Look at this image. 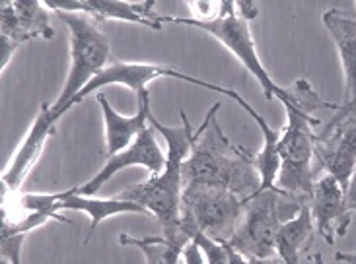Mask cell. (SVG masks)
Here are the masks:
<instances>
[{
    "label": "cell",
    "instance_id": "6da1fadb",
    "mask_svg": "<svg viewBox=\"0 0 356 264\" xmlns=\"http://www.w3.org/2000/svg\"><path fill=\"white\" fill-rule=\"evenodd\" d=\"M218 109L220 103H214L201 128L195 132L191 154L183 166V183L185 186H220L250 200L261 191L259 171L253 161V154L234 144L218 127Z\"/></svg>",
    "mask_w": 356,
    "mask_h": 264
},
{
    "label": "cell",
    "instance_id": "7a4b0ae2",
    "mask_svg": "<svg viewBox=\"0 0 356 264\" xmlns=\"http://www.w3.org/2000/svg\"><path fill=\"white\" fill-rule=\"evenodd\" d=\"M179 118L181 127H165L154 115H150V127H154L168 144L164 171L158 175H150L138 185L129 186L117 196L145 206L148 214H152L160 222L164 237L174 241H189L181 231V198L185 188L183 166L191 154L197 130L191 128L185 111H179Z\"/></svg>",
    "mask_w": 356,
    "mask_h": 264
},
{
    "label": "cell",
    "instance_id": "3957f363",
    "mask_svg": "<svg viewBox=\"0 0 356 264\" xmlns=\"http://www.w3.org/2000/svg\"><path fill=\"white\" fill-rule=\"evenodd\" d=\"M57 16L68 28L70 37V67L67 82L65 88L60 89V96L51 103V111L58 121L72 107V101L78 94L111 62V45L106 33L97 28L96 20L88 14L58 12Z\"/></svg>",
    "mask_w": 356,
    "mask_h": 264
},
{
    "label": "cell",
    "instance_id": "277c9868",
    "mask_svg": "<svg viewBox=\"0 0 356 264\" xmlns=\"http://www.w3.org/2000/svg\"><path fill=\"white\" fill-rule=\"evenodd\" d=\"M309 204L304 198L292 196L280 188L259 191L251 196L241 224L232 235L228 245L250 261L275 258L277 231L284 222L298 215L302 206Z\"/></svg>",
    "mask_w": 356,
    "mask_h": 264
},
{
    "label": "cell",
    "instance_id": "5b68a950",
    "mask_svg": "<svg viewBox=\"0 0 356 264\" xmlns=\"http://www.w3.org/2000/svg\"><path fill=\"white\" fill-rule=\"evenodd\" d=\"M162 26L164 24H175V26H191V28H199V30L207 31L214 39H218L230 51L236 59L243 64V69L250 72L253 78L259 82V86L265 91V98L279 99L284 101L289 98V88L279 86L275 80L270 78L267 69L263 67L259 55H257V47L251 35L250 21L241 20L236 14V4L230 0H224V12L214 20H195V18H177V16H160Z\"/></svg>",
    "mask_w": 356,
    "mask_h": 264
},
{
    "label": "cell",
    "instance_id": "8992f818",
    "mask_svg": "<svg viewBox=\"0 0 356 264\" xmlns=\"http://www.w3.org/2000/svg\"><path fill=\"white\" fill-rule=\"evenodd\" d=\"M248 198L228 188L209 185H187L181 198V224L199 227L218 241L228 243L243 220Z\"/></svg>",
    "mask_w": 356,
    "mask_h": 264
},
{
    "label": "cell",
    "instance_id": "52a82bcc",
    "mask_svg": "<svg viewBox=\"0 0 356 264\" xmlns=\"http://www.w3.org/2000/svg\"><path fill=\"white\" fill-rule=\"evenodd\" d=\"M158 78L183 80V82H189V84L197 86V88L211 89V91H216V94H222V96H228V98H232V94H234V89L224 88V86H218V84H212L209 80L195 78L191 74L181 72V70L174 69V67H170V64L111 60L106 69L102 70L96 78L92 80L86 88L78 94L76 99L72 101V107H74L76 103H80V101H84L92 91H97V89L106 88V86H125V88H129L131 91H135L136 99L143 98L146 94H150V91H148V84Z\"/></svg>",
    "mask_w": 356,
    "mask_h": 264
},
{
    "label": "cell",
    "instance_id": "ba28073f",
    "mask_svg": "<svg viewBox=\"0 0 356 264\" xmlns=\"http://www.w3.org/2000/svg\"><path fill=\"white\" fill-rule=\"evenodd\" d=\"M125 167H145L146 171H150L152 175L162 173L165 167V154L162 152L160 144L156 142L154 130L152 127L146 128L140 137L136 138L131 146L119 152L115 156L107 157L106 166L97 171L96 175L92 177L90 181L78 185V195L94 196L106 185L107 181H111L115 173H119Z\"/></svg>",
    "mask_w": 356,
    "mask_h": 264
},
{
    "label": "cell",
    "instance_id": "9c48e42d",
    "mask_svg": "<svg viewBox=\"0 0 356 264\" xmlns=\"http://www.w3.org/2000/svg\"><path fill=\"white\" fill-rule=\"evenodd\" d=\"M57 117L51 111V103H41L38 115L33 118V125L29 127V132L22 140V144L16 150V154L10 159L8 167L2 173V196L16 195L22 183L29 175L31 167L41 156L45 142L55 132Z\"/></svg>",
    "mask_w": 356,
    "mask_h": 264
},
{
    "label": "cell",
    "instance_id": "30bf717a",
    "mask_svg": "<svg viewBox=\"0 0 356 264\" xmlns=\"http://www.w3.org/2000/svg\"><path fill=\"white\" fill-rule=\"evenodd\" d=\"M309 212L318 234L325 239L327 245H335L339 237L347 235L350 212L345 204V188L339 185L335 177L325 173L314 183Z\"/></svg>",
    "mask_w": 356,
    "mask_h": 264
},
{
    "label": "cell",
    "instance_id": "8fae6325",
    "mask_svg": "<svg viewBox=\"0 0 356 264\" xmlns=\"http://www.w3.org/2000/svg\"><path fill=\"white\" fill-rule=\"evenodd\" d=\"M43 6L51 12H82L96 20H117L140 24L150 30H162L154 2H121V0H45Z\"/></svg>",
    "mask_w": 356,
    "mask_h": 264
},
{
    "label": "cell",
    "instance_id": "7c38bea8",
    "mask_svg": "<svg viewBox=\"0 0 356 264\" xmlns=\"http://www.w3.org/2000/svg\"><path fill=\"white\" fill-rule=\"evenodd\" d=\"M280 103L286 109V127L282 128L279 142L280 166L312 167L318 140L316 128L321 125V118L302 111L289 99Z\"/></svg>",
    "mask_w": 356,
    "mask_h": 264
},
{
    "label": "cell",
    "instance_id": "4fadbf2b",
    "mask_svg": "<svg viewBox=\"0 0 356 264\" xmlns=\"http://www.w3.org/2000/svg\"><path fill=\"white\" fill-rule=\"evenodd\" d=\"M55 30L43 2L16 0L0 4V37L24 45L29 39H53Z\"/></svg>",
    "mask_w": 356,
    "mask_h": 264
},
{
    "label": "cell",
    "instance_id": "5bb4252c",
    "mask_svg": "<svg viewBox=\"0 0 356 264\" xmlns=\"http://www.w3.org/2000/svg\"><path fill=\"white\" fill-rule=\"evenodd\" d=\"M97 103H99L102 115H104L107 157L115 156L119 152L127 150L136 138L145 132L146 128H150L146 127L148 118L152 115V111H150V94L138 98V111L133 117H125V115L117 113L104 94H97Z\"/></svg>",
    "mask_w": 356,
    "mask_h": 264
},
{
    "label": "cell",
    "instance_id": "9a60e30c",
    "mask_svg": "<svg viewBox=\"0 0 356 264\" xmlns=\"http://www.w3.org/2000/svg\"><path fill=\"white\" fill-rule=\"evenodd\" d=\"M323 26L335 41L339 59L345 70V103L356 101V20L339 8H329L321 16Z\"/></svg>",
    "mask_w": 356,
    "mask_h": 264
},
{
    "label": "cell",
    "instance_id": "2e32d148",
    "mask_svg": "<svg viewBox=\"0 0 356 264\" xmlns=\"http://www.w3.org/2000/svg\"><path fill=\"white\" fill-rule=\"evenodd\" d=\"M238 105H240L248 115H250L257 127L261 128L263 132V148H261L257 154H253V161H255V167L259 171L261 177V191H269V188H275L277 186V177H279L280 171V152H279V142H280V132L279 128H273L267 123V118L259 115L251 103H248L245 99L241 98L240 94L234 89L232 98Z\"/></svg>",
    "mask_w": 356,
    "mask_h": 264
},
{
    "label": "cell",
    "instance_id": "e0dca14e",
    "mask_svg": "<svg viewBox=\"0 0 356 264\" xmlns=\"http://www.w3.org/2000/svg\"><path fill=\"white\" fill-rule=\"evenodd\" d=\"M60 210H78L90 215V229L88 234L96 231V227L107 218H113L119 214H148L145 206L131 202V200H123L119 196L113 198H96V196H84L78 195V186H70L67 188V196L65 200L58 204V212Z\"/></svg>",
    "mask_w": 356,
    "mask_h": 264
},
{
    "label": "cell",
    "instance_id": "ac0fdd59",
    "mask_svg": "<svg viewBox=\"0 0 356 264\" xmlns=\"http://www.w3.org/2000/svg\"><path fill=\"white\" fill-rule=\"evenodd\" d=\"M316 224L309 212V204L302 206L298 215L284 222L277 231L275 253L282 264H298L302 251H306L314 241Z\"/></svg>",
    "mask_w": 356,
    "mask_h": 264
},
{
    "label": "cell",
    "instance_id": "d6986e66",
    "mask_svg": "<svg viewBox=\"0 0 356 264\" xmlns=\"http://www.w3.org/2000/svg\"><path fill=\"white\" fill-rule=\"evenodd\" d=\"M119 243L138 247L145 254L146 264H179L183 249L189 241H174L168 237H135V235H119Z\"/></svg>",
    "mask_w": 356,
    "mask_h": 264
},
{
    "label": "cell",
    "instance_id": "ffe728a7",
    "mask_svg": "<svg viewBox=\"0 0 356 264\" xmlns=\"http://www.w3.org/2000/svg\"><path fill=\"white\" fill-rule=\"evenodd\" d=\"M183 235L201 249L202 256L209 264H228V243L214 239L209 234L201 231L199 227L181 224Z\"/></svg>",
    "mask_w": 356,
    "mask_h": 264
},
{
    "label": "cell",
    "instance_id": "44dd1931",
    "mask_svg": "<svg viewBox=\"0 0 356 264\" xmlns=\"http://www.w3.org/2000/svg\"><path fill=\"white\" fill-rule=\"evenodd\" d=\"M181 258H183V264H209L207 263V258L202 256L201 249L193 243V241H189V243L185 245Z\"/></svg>",
    "mask_w": 356,
    "mask_h": 264
},
{
    "label": "cell",
    "instance_id": "7402d4cb",
    "mask_svg": "<svg viewBox=\"0 0 356 264\" xmlns=\"http://www.w3.org/2000/svg\"><path fill=\"white\" fill-rule=\"evenodd\" d=\"M234 4H236V14L241 20L251 21L259 16V6L255 2H234Z\"/></svg>",
    "mask_w": 356,
    "mask_h": 264
},
{
    "label": "cell",
    "instance_id": "603a6c76",
    "mask_svg": "<svg viewBox=\"0 0 356 264\" xmlns=\"http://www.w3.org/2000/svg\"><path fill=\"white\" fill-rule=\"evenodd\" d=\"M345 204H347V210L353 214L356 212V169L350 181H348L347 188H345Z\"/></svg>",
    "mask_w": 356,
    "mask_h": 264
},
{
    "label": "cell",
    "instance_id": "cb8c5ba5",
    "mask_svg": "<svg viewBox=\"0 0 356 264\" xmlns=\"http://www.w3.org/2000/svg\"><path fill=\"white\" fill-rule=\"evenodd\" d=\"M228 264H253V261H250L248 256H243L234 247L228 245Z\"/></svg>",
    "mask_w": 356,
    "mask_h": 264
},
{
    "label": "cell",
    "instance_id": "d4e9b609",
    "mask_svg": "<svg viewBox=\"0 0 356 264\" xmlns=\"http://www.w3.org/2000/svg\"><path fill=\"white\" fill-rule=\"evenodd\" d=\"M335 261L345 264H356V251H353V253H335Z\"/></svg>",
    "mask_w": 356,
    "mask_h": 264
},
{
    "label": "cell",
    "instance_id": "484cf974",
    "mask_svg": "<svg viewBox=\"0 0 356 264\" xmlns=\"http://www.w3.org/2000/svg\"><path fill=\"white\" fill-rule=\"evenodd\" d=\"M253 264H282L279 258H267V261H253Z\"/></svg>",
    "mask_w": 356,
    "mask_h": 264
}]
</instances>
